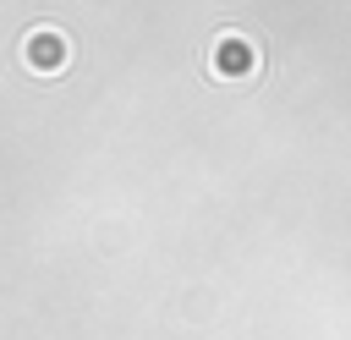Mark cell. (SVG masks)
I'll use <instances>...</instances> for the list:
<instances>
[{
  "label": "cell",
  "mask_w": 351,
  "mask_h": 340,
  "mask_svg": "<svg viewBox=\"0 0 351 340\" xmlns=\"http://www.w3.org/2000/svg\"><path fill=\"white\" fill-rule=\"evenodd\" d=\"M258 66V55H252V44L241 38V33H225L219 44H214V71L219 77H247Z\"/></svg>",
  "instance_id": "obj_2"
},
{
  "label": "cell",
  "mask_w": 351,
  "mask_h": 340,
  "mask_svg": "<svg viewBox=\"0 0 351 340\" xmlns=\"http://www.w3.org/2000/svg\"><path fill=\"white\" fill-rule=\"evenodd\" d=\"M22 55H27L33 71H60V66H66V38H60L55 27H38V33H27Z\"/></svg>",
  "instance_id": "obj_1"
}]
</instances>
